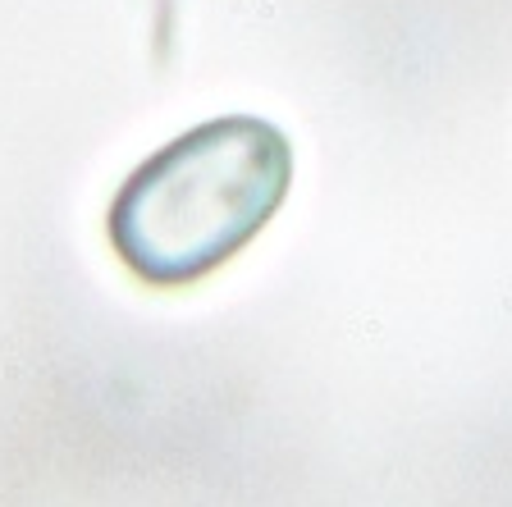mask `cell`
Listing matches in <instances>:
<instances>
[{"label": "cell", "instance_id": "1", "mask_svg": "<svg viewBox=\"0 0 512 507\" xmlns=\"http://www.w3.org/2000/svg\"><path fill=\"white\" fill-rule=\"evenodd\" d=\"M288 183L293 147L270 119H206L124 179L106 215L110 247L151 288L197 284L275 220Z\"/></svg>", "mask_w": 512, "mask_h": 507}]
</instances>
